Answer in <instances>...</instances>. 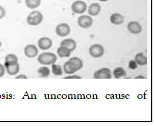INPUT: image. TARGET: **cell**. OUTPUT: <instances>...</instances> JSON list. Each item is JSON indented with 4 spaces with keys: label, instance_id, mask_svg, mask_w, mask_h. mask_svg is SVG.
<instances>
[{
    "label": "cell",
    "instance_id": "ac0fdd59",
    "mask_svg": "<svg viewBox=\"0 0 155 126\" xmlns=\"http://www.w3.org/2000/svg\"><path fill=\"white\" fill-rule=\"evenodd\" d=\"M41 0H25V5L27 7L34 9L38 7L41 5Z\"/></svg>",
    "mask_w": 155,
    "mask_h": 126
},
{
    "label": "cell",
    "instance_id": "3957f363",
    "mask_svg": "<svg viewBox=\"0 0 155 126\" xmlns=\"http://www.w3.org/2000/svg\"><path fill=\"white\" fill-rule=\"evenodd\" d=\"M89 52L94 58H100L104 54V48L101 45L95 44L90 46Z\"/></svg>",
    "mask_w": 155,
    "mask_h": 126
},
{
    "label": "cell",
    "instance_id": "7a4b0ae2",
    "mask_svg": "<svg viewBox=\"0 0 155 126\" xmlns=\"http://www.w3.org/2000/svg\"><path fill=\"white\" fill-rule=\"evenodd\" d=\"M43 16L40 12L34 10L29 14L27 18V22L29 25L36 26L39 25L42 22Z\"/></svg>",
    "mask_w": 155,
    "mask_h": 126
},
{
    "label": "cell",
    "instance_id": "cb8c5ba5",
    "mask_svg": "<svg viewBox=\"0 0 155 126\" xmlns=\"http://www.w3.org/2000/svg\"><path fill=\"white\" fill-rule=\"evenodd\" d=\"M137 67V63L136 62V61L135 60H131L129 62V68H130V69L134 70V69H136Z\"/></svg>",
    "mask_w": 155,
    "mask_h": 126
},
{
    "label": "cell",
    "instance_id": "484cf974",
    "mask_svg": "<svg viewBox=\"0 0 155 126\" xmlns=\"http://www.w3.org/2000/svg\"><path fill=\"white\" fill-rule=\"evenodd\" d=\"M5 68L4 65L0 63V78H2L5 74Z\"/></svg>",
    "mask_w": 155,
    "mask_h": 126
},
{
    "label": "cell",
    "instance_id": "5bb4252c",
    "mask_svg": "<svg viewBox=\"0 0 155 126\" xmlns=\"http://www.w3.org/2000/svg\"><path fill=\"white\" fill-rule=\"evenodd\" d=\"M110 22L115 25H120L124 22V18L120 13H115L110 16Z\"/></svg>",
    "mask_w": 155,
    "mask_h": 126
},
{
    "label": "cell",
    "instance_id": "e0dca14e",
    "mask_svg": "<svg viewBox=\"0 0 155 126\" xmlns=\"http://www.w3.org/2000/svg\"><path fill=\"white\" fill-rule=\"evenodd\" d=\"M71 51L68 48L62 45H60L57 50L58 55L61 58L69 57L71 55Z\"/></svg>",
    "mask_w": 155,
    "mask_h": 126
},
{
    "label": "cell",
    "instance_id": "ba28073f",
    "mask_svg": "<svg viewBox=\"0 0 155 126\" xmlns=\"http://www.w3.org/2000/svg\"><path fill=\"white\" fill-rule=\"evenodd\" d=\"M38 48L40 49L43 51H47L52 47L53 41L50 38L42 37L38 40Z\"/></svg>",
    "mask_w": 155,
    "mask_h": 126
},
{
    "label": "cell",
    "instance_id": "8992f818",
    "mask_svg": "<svg viewBox=\"0 0 155 126\" xmlns=\"http://www.w3.org/2000/svg\"><path fill=\"white\" fill-rule=\"evenodd\" d=\"M95 79H110L112 78L111 71L108 68H102L96 71L94 74Z\"/></svg>",
    "mask_w": 155,
    "mask_h": 126
},
{
    "label": "cell",
    "instance_id": "6da1fadb",
    "mask_svg": "<svg viewBox=\"0 0 155 126\" xmlns=\"http://www.w3.org/2000/svg\"><path fill=\"white\" fill-rule=\"evenodd\" d=\"M58 60L57 56L54 53L45 52L38 56V61L43 65H50L55 63Z\"/></svg>",
    "mask_w": 155,
    "mask_h": 126
},
{
    "label": "cell",
    "instance_id": "44dd1931",
    "mask_svg": "<svg viewBox=\"0 0 155 126\" xmlns=\"http://www.w3.org/2000/svg\"><path fill=\"white\" fill-rule=\"evenodd\" d=\"M38 73L42 78H47L50 75V71L49 68L47 67H42L38 69Z\"/></svg>",
    "mask_w": 155,
    "mask_h": 126
},
{
    "label": "cell",
    "instance_id": "52a82bcc",
    "mask_svg": "<svg viewBox=\"0 0 155 126\" xmlns=\"http://www.w3.org/2000/svg\"><path fill=\"white\" fill-rule=\"evenodd\" d=\"M78 23L81 28H90L93 25V18L88 15H82L78 18Z\"/></svg>",
    "mask_w": 155,
    "mask_h": 126
},
{
    "label": "cell",
    "instance_id": "4316f807",
    "mask_svg": "<svg viewBox=\"0 0 155 126\" xmlns=\"http://www.w3.org/2000/svg\"><path fill=\"white\" fill-rule=\"evenodd\" d=\"M64 79H81L82 78L80 76L76 75H74L68 76L64 78Z\"/></svg>",
    "mask_w": 155,
    "mask_h": 126
},
{
    "label": "cell",
    "instance_id": "603a6c76",
    "mask_svg": "<svg viewBox=\"0 0 155 126\" xmlns=\"http://www.w3.org/2000/svg\"><path fill=\"white\" fill-rule=\"evenodd\" d=\"M69 60L74 63L75 66L78 67V70H80L83 67V61L80 58H78L77 57H73L70 58Z\"/></svg>",
    "mask_w": 155,
    "mask_h": 126
},
{
    "label": "cell",
    "instance_id": "d6986e66",
    "mask_svg": "<svg viewBox=\"0 0 155 126\" xmlns=\"http://www.w3.org/2000/svg\"><path fill=\"white\" fill-rule=\"evenodd\" d=\"M113 74L116 78H120L126 76V72L122 67L115 68L113 71Z\"/></svg>",
    "mask_w": 155,
    "mask_h": 126
},
{
    "label": "cell",
    "instance_id": "7c38bea8",
    "mask_svg": "<svg viewBox=\"0 0 155 126\" xmlns=\"http://www.w3.org/2000/svg\"><path fill=\"white\" fill-rule=\"evenodd\" d=\"M63 70L67 74H74L79 71L78 67L74 65V63L70 60H68L64 63L63 65Z\"/></svg>",
    "mask_w": 155,
    "mask_h": 126
},
{
    "label": "cell",
    "instance_id": "2e32d148",
    "mask_svg": "<svg viewBox=\"0 0 155 126\" xmlns=\"http://www.w3.org/2000/svg\"><path fill=\"white\" fill-rule=\"evenodd\" d=\"M135 61L140 66H144L148 62L147 58L143 53H137L135 55Z\"/></svg>",
    "mask_w": 155,
    "mask_h": 126
},
{
    "label": "cell",
    "instance_id": "9c48e42d",
    "mask_svg": "<svg viewBox=\"0 0 155 126\" xmlns=\"http://www.w3.org/2000/svg\"><path fill=\"white\" fill-rule=\"evenodd\" d=\"M24 53L28 58H34L38 55V49L36 45H28L25 47Z\"/></svg>",
    "mask_w": 155,
    "mask_h": 126
},
{
    "label": "cell",
    "instance_id": "30bf717a",
    "mask_svg": "<svg viewBox=\"0 0 155 126\" xmlns=\"http://www.w3.org/2000/svg\"><path fill=\"white\" fill-rule=\"evenodd\" d=\"M5 67L9 75H15L20 71V65L18 62L14 63H5Z\"/></svg>",
    "mask_w": 155,
    "mask_h": 126
},
{
    "label": "cell",
    "instance_id": "83f0119b",
    "mask_svg": "<svg viewBox=\"0 0 155 126\" xmlns=\"http://www.w3.org/2000/svg\"><path fill=\"white\" fill-rule=\"evenodd\" d=\"M16 79H27V76L24 74H20L15 77Z\"/></svg>",
    "mask_w": 155,
    "mask_h": 126
},
{
    "label": "cell",
    "instance_id": "277c9868",
    "mask_svg": "<svg viewBox=\"0 0 155 126\" xmlns=\"http://www.w3.org/2000/svg\"><path fill=\"white\" fill-rule=\"evenodd\" d=\"M87 9L86 3L83 1L78 0L73 3L71 5V10L74 13L81 14L85 12Z\"/></svg>",
    "mask_w": 155,
    "mask_h": 126
},
{
    "label": "cell",
    "instance_id": "9a60e30c",
    "mask_svg": "<svg viewBox=\"0 0 155 126\" xmlns=\"http://www.w3.org/2000/svg\"><path fill=\"white\" fill-rule=\"evenodd\" d=\"M101 10V6L97 3H93L88 8V14L92 16L98 15Z\"/></svg>",
    "mask_w": 155,
    "mask_h": 126
},
{
    "label": "cell",
    "instance_id": "d4e9b609",
    "mask_svg": "<svg viewBox=\"0 0 155 126\" xmlns=\"http://www.w3.org/2000/svg\"><path fill=\"white\" fill-rule=\"evenodd\" d=\"M5 15H6V11L5 9L2 6H0V20L5 18Z\"/></svg>",
    "mask_w": 155,
    "mask_h": 126
},
{
    "label": "cell",
    "instance_id": "4fadbf2b",
    "mask_svg": "<svg viewBox=\"0 0 155 126\" xmlns=\"http://www.w3.org/2000/svg\"><path fill=\"white\" fill-rule=\"evenodd\" d=\"M60 45L67 47L72 52L73 51H75L77 47V43L74 39L66 38L61 41Z\"/></svg>",
    "mask_w": 155,
    "mask_h": 126
},
{
    "label": "cell",
    "instance_id": "5b68a950",
    "mask_svg": "<svg viewBox=\"0 0 155 126\" xmlns=\"http://www.w3.org/2000/svg\"><path fill=\"white\" fill-rule=\"evenodd\" d=\"M55 32L58 36L65 37L70 34V27L65 23H60L55 28Z\"/></svg>",
    "mask_w": 155,
    "mask_h": 126
},
{
    "label": "cell",
    "instance_id": "7402d4cb",
    "mask_svg": "<svg viewBox=\"0 0 155 126\" xmlns=\"http://www.w3.org/2000/svg\"><path fill=\"white\" fill-rule=\"evenodd\" d=\"M52 72L56 76H61L63 74L62 68L58 65H55V63L52 64Z\"/></svg>",
    "mask_w": 155,
    "mask_h": 126
},
{
    "label": "cell",
    "instance_id": "f546056e",
    "mask_svg": "<svg viewBox=\"0 0 155 126\" xmlns=\"http://www.w3.org/2000/svg\"><path fill=\"white\" fill-rule=\"evenodd\" d=\"M98 1H100L101 2H106V1H108L109 0H98Z\"/></svg>",
    "mask_w": 155,
    "mask_h": 126
},
{
    "label": "cell",
    "instance_id": "f1b7e54d",
    "mask_svg": "<svg viewBox=\"0 0 155 126\" xmlns=\"http://www.w3.org/2000/svg\"><path fill=\"white\" fill-rule=\"evenodd\" d=\"M135 78V79H138V78H145L144 76H143L140 75L136 76Z\"/></svg>",
    "mask_w": 155,
    "mask_h": 126
},
{
    "label": "cell",
    "instance_id": "ffe728a7",
    "mask_svg": "<svg viewBox=\"0 0 155 126\" xmlns=\"http://www.w3.org/2000/svg\"><path fill=\"white\" fill-rule=\"evenodd\" d=\"M5 63H14L18 62V58L16 55L14 54H9L5 56Z\"/></svg>",
    "mask_w": 155,
    "mask_h": 126
},
{
    "label": "cell",
    "instance_id": "8fae6325",
    "mask_svg": "<svg viewBox=\"0 0 155 126\" xmlns=\"http://www.w3.org/2000/svg\"><path fill=\"white\" fill-rule=\"evenodd\" d=\"M127 28L128 31L133 34H138L142 30V26L137 21H131L128 23Z\"/></svg>",
    "mask_w": 155,
    "mask_h": 126
}]
</instances>
